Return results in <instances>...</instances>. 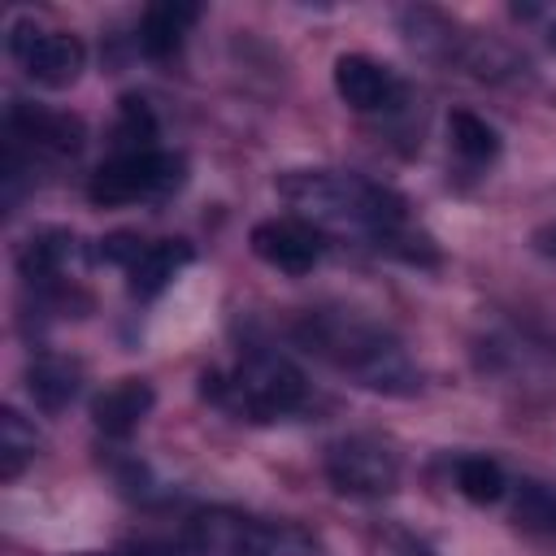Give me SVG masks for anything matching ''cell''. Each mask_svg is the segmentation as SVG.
Instances as JSON below:
<instances>
[{"instance_id": "cell-1", "label": "cell", "mask_w": 556, "mask_h": 556, "mask_svg": "<svg viewBox=\"0 0 556 556\" xmlns=\"http://www.w3.org/2000/svg\"><path fill=\"white\" fill-rule=\"evenodd\" d=\"M278 195L295 208L291 217L317 230H356L378 248L404 230V200L352 169H287L278 174Z\"/></svg>"}, {"instance_id": "cell-2", "label": "cell", "mask_w": 556, "mask_h": 556, "mask_svg": "<svg viewBox=\"0 0 556 556\" xmlns=\"http://www.w3.org/2000/svg\"><path fill=\"white\" fill-rule=\"evenodd\" d=\"M300 339L308 352L326 356L343 374H352L361 387L382 395H408L417 387V369L395 334L365 321L352 308H317L300 321Z\"/></svg>"}, {"instance_id": "cell-3", "label": "cell", "mask_w": 556, "mask_h": 556, "mask_svg": "<svg viewBox=\"0 0 556 556\" xmlns=\"http://www.w3.org/2000/svg\"><path fill=\"white\" fill-rule=\"evenodd\" d=\"M304 387H308L304 374L287 356H278V352H252L230 374L208 369L200 378V395L204 400H213L226 413L248 417V421H274L282 413L300 408Z\"/></svg>"}, {"instance_id": "cell-4", "label": "cell", "mask_w": 556, "mask_h": 556, "mask_svg": "<svg viewBox=\"0 0 556 556\" xmlns=\"http://www.w3.org/2000/svg\"><path fill=\"white\" fill-rule=\"evenodd\" d=\"M191 556H321L317 539L291 521H261L230 508L195 513L187 526Z\"/></svg>"}, {"instance_id": "cell-5", "label": "cell", "mask_w": 556, "mask_h": 556, "mask_svg": "<svg viewBox=\"0 0 556 556\" xmlns=\"http://www.w3.org/2000/svg\"><path fill=\"white\" fill-rule=\"evenodd\" d=\"M182 174H187V161L174 156V152H161V148H148V152H117L113 161H104L91 182H87V195L91 204H135V200H148V195H165L174 187H182Z\"/></svg>"}, {"instance_id": "cell-6", "label": "cell", "mask_w": 556, "mask_h": 556, "mask_svg": "<svg viewBox=\"0 0 556 556\" xmlns=\"http://www.w3.org/2000/svg\"><path fill=\"white\" fill-rule=\"evenodd\" d=\"M9 52L26 70V78H35L39 87H52V91L74 87L78 74L87 70L83 39L70 30H43V26H35V17H17L9 26Z\"/></svg>"}, {"instance_id": "cell-7", "label": "cell", "mask_w": 556, "mask_h": 556, "mask_svg": "<svg viewBox=\"0 0 556 556\" xmlns=\"http://www.w3.org/2000/svg\"><path fill=\"white\" fill-rule=\"evenodd\" d=\"M326 478L339 495H356V500H382L400 486V460L387 443L352 434L330 443L326 452Z\"/></svg>"}, {"instance_id": "cell-8", "label": "cell", "mask_w": 556, "mask_h": 556, "mask_svg": "<svg viewBox=\"0 0 556 556\" xmlns=\"http://www.w3.org/2000/svg\"><path fill=\"white\" fill-rule=\"evenodd\" d=\"M256 261H265L269 269L287 274V278H304L317 261H321V230L300 222V217H269L256 222L248 235Z\"/></svg>"}, {"instance_id": "cell-9", "label": "cell", "mask_w": 556, "mask_h": 556, "mask_svg": "<svg viewBox=\"0 0 556 556\" xmlns=\"http://www.w3.org/2000/svg\"><path fill=\"white\" fill-rule=\"evenodd\" d=\"M9 135L30 143L35 152H52V156H74L87 139L83 117L61 113V109H43V104H26L17 100L9 109Z\"/></svg>"}, {"instance_id": "cell-10", "label": "cell", "mask_w": 556, "mask_h": 556, "mask_svg": "<svg viewBox=\"0 0 556 556\" xmlns=\"http://www.w3.org/2000/svg\"><path fill=\"white\" fill-rule=\"evenodd\" d=\"M334 91H339L343 104L356 109V113L395 109L400 96H404L400 78H395L387 65H378V61H369V56H361V52H348V56L334 61Z\"/></svg>"}, {"instance_id": "cell-11", "label": "cell", "mask_w": 556, "mask_h": 556, "mask_svg": "<svg viewBox=\"0 0 556 556\" xmlns=\"http://www.w3.org/2000/svg\"><path fill=\"white\" fill-rule=\"evenodd\" d=\"M87 261V243L65 230V226H48V230H35L22 248H17V269L22 278L30 282H61L70 278L74 269H83Z\"/></svg>"}, {"instance_id": "cell-12", "label": "cell", "mask_w": 556, "mask_h": 556, "mask_svg": "<svg viewBox=\"0 0 556 556\" xmlns=\"http://www.w3.org/2000/svg\"><path fill=\"white\" fill-rule=\"evenodd\" d=\"M152 387L143 378H117L113 387H104L96 400H91V421L100 434L109 439H126L148 413H152Z\"/></svg>"}, {"instance_id": "cell-13", "label": "cell", "mask_w": 556, "mask_h": 556, "mask_svg": "<svg viewBox=\"0 0 556 556\" xmlns=\"http://www.w3.org/2000/svg\"><path fill=\"white\" fill-rule=\"evenodd\" d=\"M191 243L187 239H156V243H148L143 248V256L126 269V287H130V295L135 300H152V295H161L187 265H191Z\"/></svg>"}, {"instance_id": "cell-14", "label": "cell", "mask_w": 556, "mask_h": 556, "mask_svg": "<svg viewBox=\"0 0 556 556\" xmlns=\"http://www.w3.org/2000/svg\"><path fill=\"white\" fill-rule=\"evenodd\" d=\"M195 17H200V9L195 4H182V0L152 4L143 13V22H139V48H143V56H152V61L174 56L182 48V35L195 26Z\"/></svg>"}, {"instance_id": "cell-15", "label": "cell", "mask_w": 556, "mask_h": 556, "mask_svg": "<svg viewBox=\"0 0 556 556\" xmlns=\"http://www.w3.org/2000/svg\"><path fill=\"white\" fill-rule=\"evenodd\" d=\"M78 378L83 369L70 361V356H35L30 369H26V391L30 400L43 408V413H61L70 408V400L78 395Z\"/></svg>"}, {"instance_id": "cell-16", "label": "cell", "mask_w": 556, "mask_h": 556, "mask_svg": "<svg viewBox=\"0 0 556 556\" xmlns=\"http://www.w3.org/2000/svg\"><path fill=\"white\" fill-rule=\"evenodd\" d=\"M447 139H452V148H456L469 165H486V161H495V152H500L495 126H486V122H482L478 113H469V109L447 113Z\"/></svg>"}, {"instance_id": "cell-17", "label": "cell", "mask_w": 556, "mask_h": 556, "mask_svg": "<svg viewBox=\"0 0 556 556\" xmlns=\"http://www.w3.org/2000/svg\"><path fill=\"white\" fill-rule=\"evenodd\" d=\"M35 447H39L35 426H30L17 408H4V413H0V478L13 482V478L35 460Z\"/></svg>"}, {"instance_id": "cell-18", "label": "cell", "mask_w": 556, "mask_h": 556, "mask_svg": "<svg viewBox=\"0 0 556 556\" xmlns=\"http://www.w3.org/2000/svg\"><path fill=\"white\" fill-rule=\"evenodd\" d=\"M456 486L473 504H495L504 495V469L491 456H465L456 465Z\"/></svg>"}, {"instance_id": "cell-19", "label": "cell", "mask_w": 556, "mask_h": 556, "mask_svg": "<svg viewBox=\"0 0 556 556\" xmlns=\"http://www.w3.org/2000/svg\"><path fill=\"white\" fill-rule=\"evenodd\" d=\"M117 143L122 152H148L156 139V117L143 96H122V117H117Z\"/></svg>"}, {"instance_id": "cell-20", "label": "cell", "mask_w": 556, "mask_h": 556, "mask_svg": "<svg viewBox=\"0 0 556 556\" xmlns=\"http://www.w3.org/2000/svg\"><path fill=\"white\" fill-rule=\"evenodd\" d=\"M513 517H517L521 526H530V530H547V534H556V495H552L543 482H521Z\"/></svg>"}, {"instance_id": "cell-21", "label": "cell", "mask_w": 556, "mask_h": 556, "mask_svg": "<svg viewBox=\"0 0 556 556\" xmlns=\"http://www.w3.org/2000/svg\"><path fill=\"white\" fill-rule=\"evenodd\" d=\"M143 248H148V239H139L135 230H113V235L100 239L96 256H100L104 265H122V269H130V265L143 256Z\"/></svg>"}, {"instance_id": "cell-22", "label": "cell", "mask_w": 556, "mask_h": 556, "mask_svg": "<svg viewBox=\"0 0 556 556\" xmlns=\"http://www.w3.org/2000/svg\"><path fill=\"white\" fill-rule=\"evenodd\" d=\"M547 43H552V52H556V22H552V30H547Z\"/></svg>"}]
</instances>
